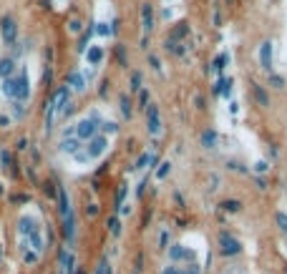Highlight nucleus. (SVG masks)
I'll list each match as a JSON object with an SVG mask.
<instances>
[{"mask_svg":"<svg viewBox=\"0 0 287 274\" xmlns=\"http://www.w3.org/2000/svg\"><path fill=\"white\" fill-rule=\"evenodd\" d=\"M3 93H6L11 101H21V103H26L28 96H31V81H28L26 71L11 76L8 81H3Z\"/></svg>","mask_w":287,"mask_h":274,"instance_id":"1","label":"nucleus"},{"mask_svg":"<svg viewBox=\"0 0 287 274\" xmlns=\"http://www.w3.org/2000/svg\"><path fill=\"white\" fill-rule=\"evenodd\" d=\"M66 108H68V86H61L58 91H53V96H51V101L46 106V128L48 131L56 126L58 116L66 113Z\"/></svg>","mask_w":287,"mask_h":274,"instance_id":"2","label":"nucleus"},{"mask_svg":"<svg viewBox=\"0 0 287 274\" xmlns=\"http://www.w3.org/2000/svg\"><path fill=\"white\" fill-rule=\"evenodd\" d=\"M98 123H101V118L96 113H91V116L81 118L78 123H73V128H68L66 136H76L78 141H91L93 136H98V128H101Z\"/></svg>","mask_w":287,"mask_h":274,"instance_id":"3","label":"nucleus"},{"mask_svg":"<svg viewBox=\"0 0 287 274\" xmlns=\"http://www.w3.org/2000/svg\"><path fill=\"white\" fill-rule=\"evenodd\" d=\"M106 146H108V139H106L103 133H101V136H93V139L88 141L86 151H78L76 159H78V161H93V159H98V156L106 151Z\"/></svg>","mask_w":287,"mask_h":274,"instance_id":"4","label":"nucleus"},{"mask_svg":"<svg viewBox=\"0 0 287 274\" xmlns=\"http://www.w3.org/2000/svg\"><path fill=\"white\" fill-rule=\"evenodd\" d=\"M0 38H3V43L8 46V48H16V43H18V26H16V21L13 18H3V23H0Z\"/></svg>","mask_w":287,"mask_h":274,"instance_id":"5","label":"nucleus"},{"mask_svg":"<svg viewBox=\"0 0 287 274\" xmlns=\"http://www.w3.org/2000/svg\"><path fill=\"white\" fill-rule=\"evenodd\" d=\"M147 128L152 136L162 133V118H159V108L157 106H147Z\"/></svg>","mask_w":287,"mask_h":274,"instance_id":"6","label":"nucleus"},{"mask_svg":"<svg viewBox=\"0 0 287 274\" xmlns=\"http://www.w3.org/2000/svg\"><path fill=\"white\" fill-rule=\"evenodd\" d=\"M219 244H222V254H227V256H234V254L242 251L239 241H237L234 236H229V234H222V236H219Z\"/></svg>","mask_w":287,"mask_h":274,"instance_id":"7","label":"nucleus"},{"mask_svg":"<svg viewBox=\"0 0 287 274\" xmlns=\"http://www.w3.org/2000/svg\"><path fill=\"white\" fill-rule=\"evenodd\" d=\"M141 26H144V33H152L154 31V11L149 3L141 6Z\"/></svg>","mask_w":287,"mask_h":274,"instance_id":"8","label":"nucleus"},{"mask_svg":"<svg viewBox=\"0 0 287 274\" xmlns=\"http://www.w3.org/2000/svg\"><path fill=\"white\" fill-rule=\"evenodd\" d=\"M58 149H61L63 154H73V156H76V154H78V151L83 149V144H81V141H78L76 136H66V139H63V141L58 144Z\"/></svg>","mask_w":287,"mask_h":274,"instance_id":"9","label":"nucleus"},{"mask_svg":"<svg viewBox=\"0 0 287 274\" xmlns=\"http://www.w3.org/2000/svg\"><path fill=\"white\" fill-rule=\"evenodd\" d=\"M11 76H16V61L3 56L0 58V81H8Z\"/></svg>","mask_w":287,"mask_h":274,"instance_id":"10","label":"nucleus"},{"mask_svg":"<svg viewBox=\"0 0 287 274\" xmlns=\"http://www.w3.org/2000/svg\"><path fill=\"white\" fill-rule=\"evenodd\" d=\"M259 63H262L264 71H272V43L269 41H264L262 48H259Z\"/></svg>","mask_w":287,"mask_h":274,"instance_id":"11","label":"nucleus"},{"mask_svg":"<svg viewBox=\"0 0 287 274\" xmlns=\"http://www.w3.org/2000/svg\"><path fill=\"white\" fill-rule=\"evenodd\" d=\"M86 61H88L91 66H98V63L103 61V48H101V46H91V48L86 51Z\"/></svg>","mask_w":287,"mask_h":274,"instance_id":"12","label":"nucleus"},{"mask_svg":"<svg viewBox=\"0 0 287 274\" xmlns=\"http://www.w3.org/2000/svg\"><path fill=\"white\" fill-rule=\"evenodd\" d=\"M68 86H71L73 91H83V88H86V78H83L78 71H73V73L68 76Z\"/></svg>","mask_w":287,"mask_h":274,"instance_id":"13","label":"nucleus"},{"mask_svg":"<svg viewBox=\"0 0 287 274\" xmlns=\"http://www.w3.org/2000/svg\"><path fill=\"white\" fill-rule=\"evenodd\" d=\"M202 144H204L207 149H214V146H217V131H212V128L204 131V133H202Z\"/></svg>","mask_w":287,"mask_h":274,"instance_id":"14","label":"nucleus"},{"mask_svg":"<svg viewBox=\"0 0 287 274\" xmlns=\"http://www.w3.org/2000/svg\"><path fill=\"white\" fill-rule=\"evenodd\" d=\"M252 91H254V98L259 101V106H269V101H267V93L262 91V86H257V83H254V86H252Z\"/></svg>","mask_w":287,"mask_h":274,"instance_id":"15","label":"nucleus"},{"mask_svg":"<svg viewBox=\"0 0 287 274\" xmlns=\"http://www.w3.org/2000/svg\"><path fill=\"white\" fill-rule=\"evenodd\" d=\"M214 91H217V93L222 91L224 96H229V93H232V78H229V81H222V83H219V86H217Z\"/></svg>","mask_w":287,"mask_h":274,"instance_id":"16","label":"nucleus"},{"mask_svg":"<svg viewBox=\"0 0 287 274\" xmlns=\"http://www.w3.org/2000/svg\"><path fill=\"white\" fill-rule=\"evenodd\" d=\"M141 88V73H133L131 76V91H138Z\"/></svg>","mask_w":287,"mask_h":274,"instance_id":"17","label":"nucleus"},{"mask_svg":"<svg viewBox=\"0 0 287 274\" xmlns=\"http://www.w3.org/2000/svg\"><path fill=\"white\" fill-rule=\"evenodd\" d=\"M121 111H123V116H131V101L126 96L121 98Z\"/></svg>","mask_w":287,"mask_h":274,"instance_id":"18","label":"nucleus"},{"mask_svg":"<svg viewBox=\"0 0 287 274\" xmlns=\"http://www.w3.org/2000/svg\"><path fill=\"white\" fill-rule=\"evenodd\" d=\"M169 171H172V164H169V161H164V164H162V169L157 171V176H159V179H164Z\"/></svg>","mask_w":287,"mask_h":274,"instance_id":"19","label":"nucleus"},{"mask_svg":"<svg viewBox=\"0 0 287 274\" xmlns=\"http://www.w3.org/2000/svg\"><path fill=\"white\" fill-rule=\"evenodd\" d=\"M81 28H83V26H81V21H76V18L68 23V31H71V33H81Z\"/></svg>","mask_w":287,"mask_h":274,"instance_id":"20","label":"nucleus"},{"mask_svg":"<svg viewBox=\"0 0 287 274\" xmlns=\"http://www.w3.org/2000/svg\"><path fill=\"white\" fill-rule=\"evenodd\" d=\"M269 83H272L274 88H282V86H284V81H282L279 76H269Z\"/></svg>","mask_w":287,"mask_h":274,"instance_id":"21","label":"nucleus"},{"mask_svg":"<svg viewBox=\"0 0 287 274\" xmlns=\"http://www.w3.org/2000/svg\"><path fill=\"white\" fill-rule=\"evenodd\" d=\"M116 131H118V126H116V123H111V121H108V123H103V133H116Z\"/></svg>","mask_w":287,"mask_h":274,"instance_id":"22","label":"nucleus"},{"mask_svg":"<svg viewBox=\"0 0 287 274\" xmlns=\"http://www.w3.org/2000/svg\"><path fill=\"white\" fill-rule=\"evenodd\" d=\"M277 221H279V226H282V231L287 234V214H277Z\"/></svg>","mask_w":287,"mask_h":274,"instance_id":"23","label":"nucleus"},{"mask_svg":"<svg viewBox=\"0 0 287 274\" xmlns=\"http://www.w3.org/2000/svg\"><path fill=\"white\" fill-rule=\"evenodd\" d=\"M96 33H98V36H108L111 31L106 28V23H98V28H96Z\"/></svg>","mask_w":287,"mask_h":274,"instance_id":"24","label":"nucleus"},{"mask_svg":"<svg viewBox=\"0 0 287 274\" xmlns=\"http://www.w3.org/2000/svg\"><path fill=\"white\" fill-rule=\"evenodd\" d=\"M8 126H11V118L0 113V128H8Z\"/></svg>","mask_w":287,"mask_h":274,"instance_id":"25","label":"nucleus"},{"mask_svg":"<svg viewBox=\"0 0 287 274\" xmlns=\"http://www.w3.org/2000/svg\"><path fill=\"white\" fill-rule=\"evenodd\" d=\"M224 209H229V211H237V209H239V204H237V201H224Z\"/></svg>","mask_w":287,"mask_h":274,"instance_id":"26","label":"nucleus"},{"mask_svg":"<svg viewBox=\"0 0 287 274\" xmlns=\"http://www.w3.org/2000/svg\"><path fill=\"white\" fill-rule=\"evenodd\" d=\"M108 226H111V231H113V234H118V231H121V226H118V221H116V219H111V221H108Z\"/></svg>","mask_w":287,"mask_h":274,"instance_id":"27","label":"nucleus"},{"mask_svg":"<svg viewBox=\"0 0 287 274\" xmlns=\"http://www.w3.org/2000/svg\"><path fill=\"white\" fill-rule=\"evenodd\" d=\"M184 33H187V26L182 23V28H177V31H174V38H182Z\"/></svg>","mask_w":287,"mask_h":274,"instance_id":"28","label":"nucleus"},{"mask_svg":"<svg viewBox=\"0 0 287 274\" xmlns=\"http://www.w3.org/2000/svg\"><path fill=\"white\" fill-rule=\"evenodd\" d=\"M149 61H152V66H154V71H162V63H159V58H157V56H152Z\"/></svg>","mask_w":287,"mask_h":274,"instance_id":"29","label":"nucleus"},{"mask_svg":"<svg viewBox=\"0 0 287 274\" xmlns=\"http://www.w3.org/2000/svg\"><path fill=\"white\" fill-rule=\"evenodd\" d=\"M26 146H28V139H21V141H18V149H21V151H23V149H26Z\"/></svg>","mask_w":287,"mask_h":274,"instance_id":"30","label":"nucleus"}]
</instances>
